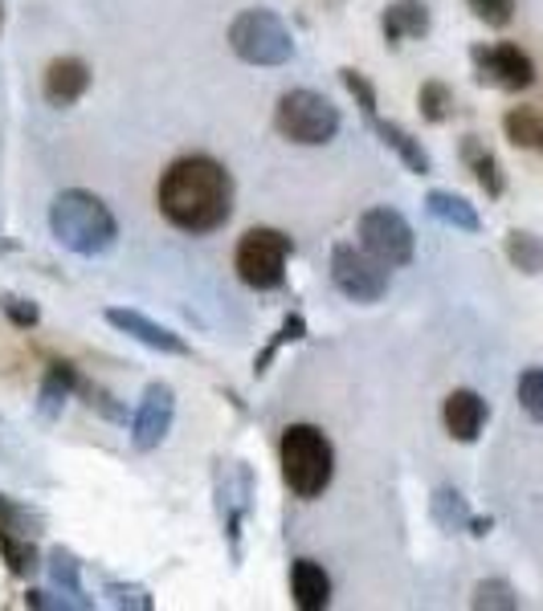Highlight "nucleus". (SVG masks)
Segmentation results:
<instances>
[{
	"label": "nucleus",
	"instance_id": "nucleus-3",
	"mask_svg": "<svg viewBox=\"0 0 543 611\" xmlns=\"http://www.w3.org/2000/svg\"><path fill=\"white\" fill-rule=\"evenodd\" d=\"M282 486L298 502H319L335 481V444L319 424H286L279 436Z\"/></svg>",
	"mask_w": 543,
	"mask_h": 611
},
{
	"label": "nucleus",
	"instance_id": "nucleus-6",
	"mask_svg": "<svg viewBox=\"0 0 543 611\" xmlns=\"http://www.w3.org/2000/svg\"><path fill=\"white\" fill-rule=\"evenodd\" d=\"M291 253H295V241L286 232L270 229V225H253V229L241 232V241L233 249V269H237L241 286H249V290H282Z\"/></svg>",
	"mask_w": 543,
	"mask_h": 611
},
{
	"label": "nucleus",
	"instance_id": "nucleus-31",
	"mask_svg": "<svg viewBox=\"0 0 543 611\" xmlns=\"http://www.w3.org/2000/svg\"><path fill=\"white\" fill-rule=\"evenodd\" d=\"M465 4L486 29H507L515 21V0H465Z\"/></svg>",
	"mask_w": 543,
	"mask_h": 611
},
{
	"label": "nucleus",
	"instance_id": "nucleus-7",
	"mask_svg": "<svg viewBox=\"0 0 543 611\" xmlns=\"http://www.w3.org/2000/svg\"><path fill=\"white\" fill-rule=\"evenodd\" d=\"M331 286L347 302L373 306L392 290V269H388L385 261H376L359 241H340L331 249Z\"/></svg>",
	"mask_w": 543,
	"mask_h": 611
},
{
	"label": "nucleus",
	"instance_id": "nucleus-10",
	"mask_svg": "<svg viewBox=\"0 0 543 611\" xmlns=\"http://www.w3.org/2000/svg\"><path fill=\"white\" fill-rule=\"evenodd\" d=\"M172 424H176V392L168 383H147L135 416H131V448L135 453H155L168 441Z\"/></svg>",
	"mask_w": 543,
	"mask_h": 611
},
{
	"label": "nucleus",
	"instance_id": "nucleus-2",
	"mask_svg": "<svg viewBox=\"0 0 543 611\" xmlns=\"http://www.w3.org/2000/svg\"><path fill=\"white\" fill-rule=\"evenodd\" d=\"M49 237L74 257H103L119 244V220L103 196L86 188H66L49 204Z\"/></svg>",
	"mask_w": 543,
	"mask_h": 611
},
{
	"label": "nucleus",
	"instance_id": "nucleus-12",
	"mask_svg": "<svg viewBox=\"0 0 543 611\" xmlns=\"http://www.w3.org/2000/svg\"><path fill=\"white\" fill-rule=\"evenodd\" d=\"M491 420V404L474 392V387H453L446 404H441V424L450 432V441L474 444L482 436V428Z\"/></svg>",
	"mask_w": 543,
	"mask_h": 611
},
{
	"label": "nucleus",
	"instance_id": "nucleus-22",
	"mask_svg": "<svg viewBox=\"0 0 543 611\" xmlns=\"http://www.w3.org/2000/svg\"><path fill=\"white\" fill-rule=\"evenodd\" d=\"M429 514H434V522L446 530V535H462V530H470V502H465L462 493L453 486H437L434 498H429Z\"/></svg>",
	"mask_w": 543,
	"mask_h": 611
},
{
	"label": "nucleus",
	"instance_id": "nucleus-4",
	"mask_svg": "<svg viewBox=\"0 0 543 611\" xmlns=\"http://www.w3.org/2000/svg\"><path fill=\"white\" fill-rule=\"evenodd\" d=\"M229 49L246 65L279 70L295 61V33L274 9H241L229 21Z\"/></svg>",
	"mask_w": 543,
	"mask_h": 611
},
{
	"label": "nucleus",
	"instance_id": "nucleus-20",
	"mask_svg": "<svg viewBox=\"0 0 543 611\" xmlns=\"http://www.w3.org/2000/svg\"><path fill=\"white\" fill-rule=\"evenodd\" d=\"M425 208H429V216H434V220H441V225H450V229H458V232H479L482 229L479 208H474V204H470L465 196H458V192L434 188V192L425 196Z\"/></svg>",
	"mask_w": 543,
	"mask_h": 611
},
{
	"label": "nucleus",
	"instance_id": "nucleus-8",
	"mask_svg": "<svg viewBox=\"0 0 543 611\" xmlns=\"http://www.w3.org/2000/svg\"><path fill=\"white\" fill-rule=\"evenodd\" d=\"M356 241L373 253L376 261H385L388 269H404L417 257V232L409 225V216L401 208L376 204L356 220Z\"/></svg>",
	"mask_w": 543,
	"mask_h": 611
},
{
	"label": "nucleus",
	"instance_id": "nucleus-36",
	"mask_svg": "<svg viewBox=\"0 0 543 611\" xmlns=\"http://www.w3.org/2000/svg\"><path fill=\"white\" fill-rule=\"evenodd\" d=\"M0 29H4V0H0Z\"/></svg>",
	"mask_w": 543,
	"mask_h": 611
},
{
	"label": "nucleus",
	"instance_id": "nucleus-13",
	"mask_svg": "<svg viewBox=\"0 0 543 611\" xmlns=\"http://www.w3.org/2000/svg\"><path fill=\"white\" fill-rule=\"evenodd\" d=\"M91 82H94V74L82 58H54L46 65V74H42V94H46L49 107L66 110L86 98Z\"/></svg>",
	"mask_w": 543,
	"mask_h": 611
},
{
	"label": "nucleus",
	"instance_id": "nucleus-35",
	"mask_svg": "<svg viewBox=\"0 0 543 611\" xmlns=\"http://www.w3.org/2000/svg\"><path fill=\"white\" fill-rule=\"evenodd\" d=\"M491 526H495L491 518H470V535H474V538H486V535H491Z\"/></svg>",
	"mask_w": 543,
	"mask_h": 611
},
{
	"label": "nucleus",
	"instance_id": "nucleus-33",
	"mask_svg": "<svg viewBox=\"0 0 543 611\" xmlns=\"http://www.w3.org/2000/svg\"><path fill=\"white\" fill-rule=\"evenodd\" d=\"M0 310H4V319L21 326V331H33L37 322H42V310L29 302V298H16V293H0Z\"/></svg>",
	"mask_w": 543,
	"mask_h": 611
},
{
	"label": "nucleus",
	"instance_id": "nucleus-34",
	"mask_svg": "<svg viewBox=\"0 0 543 611\" xmlns=\"http://www.w3.org/2000/svg\"><path fill=\"white\" fill-rule=\"evenodd\" d=\"M78 392L86 396V404H91V408H98V412L107 416V420H119V424L127 420V408H123V404H115V396H110V392H103L98 383L82 380V383H78Z\"/></svg>",
	"mask_w": 543,
	"mask_h": 611
},
{
	"label": "nucleus",
	"instance_id": "nucleus-18",
	"mask_svg": "<svg viewBox=\"0 0 543 611\" xmlns=\"http://www.w3.org/2000/svg\"><path fill=\"white\" fill-rule=\"evenodd\" d=\"M78 383H82V375H78V367L70 359H49L46 380H42V396H37V412L46 416V420H58L70 392H78Z\"/></svg>",
	"mask_w": 543,
	"mask_h": 611
},
{
	"label": "nucleus",
	"instance_id": "nucleus-14",
	"mask_svg": "<svg viewBox=\"0 0 543 611\" xmlns=\"http://www.w3.org/2000/svg\"><path fill=\"white\" fill-rule=\"evenodd\" d=\"M217 493H221V522H225L229 547L237 554V535H241V522L249 514V498H253V474H249L241 460H233L229 469L221 474Z\"/></svg>",
	"mask_w": 543,
	"mask_h": 611
},
{
	"label": "nucleus",
	"instance_id": "nucleus-28",
	"mask_svg": "<svg viewBox=\"0 0 543 611\" xmlns=\"http://www.w3.org/2000/svg\"><path fill=\"white\" fill-rule=\"evenodd\" d=\"M515 396H519V408H523L535 424H543V367H523V371H519Z\"/></svg>",
	"mask_w": 543,
	"mask_h": 611
},
{
	"label": "nucleus",
	"instance_id": "nucleus-19",
	"mask_svg": "<svg viewBox=\"0 0 543 611\" xmlns=\"http://www.w3.org/2000/svg\"><path fill=\"white\" fill-rule=\"evenodd\" d=\"M49 579L58 587V596H62L66 608H94V599H86V587H82V563H78L70 550L54 547L49 550Z\"/></svg>",
	"mask_w": 543,
	"mask_h": 611
},
{
	"label": "nucleus",
	"instance_id": "nucleus-27",
	"mask_svg": "<svg viewBox=\"0 0 543 611\" xmlns=\"http://www.w3.org/2000/svg\"><path fill=\"white\" fill-rule=\"evenodd\" d=\"M0 554H4L9 571H13V575H21V579H25V575H33V571L42 566V563H37V550H33L29 538H16L9 526H0Z\"/></svg>",
	"mask_w": 543,
	"mask_h": 611
},
{
	"label": "nucleus",
	"instance_id": "nucleus-24",
	"mask_svg": "<svg viewBox=\"0 0 543 611\" xmlns=\"http://www.w3.org/2000/svg\"><path fill=\"white\" fill-rule=\"evenodd\" d=\"M417 107H421V119L434 122V127H441V122L453 119V91L446 86V82H437V77H429V82H421L417 91Z\"/></svg>",
	"mask_w": 543,
	"mask_h": 611
},
{
	"label": "nucleus",
	"instance_id": "nucleus-25",
	"mask_svg": "<svg viewBox=\"0 0 543 611\" xmlns=\"http://www.w3.org/2000/svg\"><path fill=\"white\" fill-rule=\"evenodd\" d=\"M523 603L519 591H515L507 579H482L474 587V596H470V608L474 611H515Z\"/></svg>",
	"mask_w": 543,
	"mask_h": 611
},
{
	"label": "nucleus",
	"instance_id": "nucleus-1",
	"mask_svg": "<svg viewBox=\"0 0 543 611\" xmlns=\"http://www.w3.org/2000/svg\"><path fill=\"white\" fill-rule=\"evenodd\" d=\"M233 171L213 155H180L155 183V208L172 229L188 237H209L229 225L233 216Z\"/></svg>",
	"mask_w": 543,
	"mask_h": 611
},
{
	"label": "nucleus",
	"instance_id": "nucleus-9",
	"mask_svg": "<svg viewBox=\"0 0 543 611\" xmlns=\"http://www.w3.org/2000/svg\"><path fill=\"white\" fill-rule=\"evenodd\" d=\"M474 61V77L479 86H498V91H531L535 86V61L511 41H498V46H474L470 49Z\"/></svg>",
	"mask_w": 543,
	"mask_h": 611
},
{
	"label": "nucleus",
	"instance_id": "nucleus-21",
	"mask_svg": "<svg viewBox=\"0 0 543 611\" xmlns=\"http://www.w3.org/2000/svg\"><path fill=\"white\" fill-rule=\"evenodd\" d=\"M462 159H465V168L474 171L479 188L491 200H498L503 192H507V176H503V168H498L495 152H486V147H482L479 135H465L462 139Z\"/></svg>",
	"mask_w": 543,
	"mask_h": 611
},
{
	"label": "nucleus",
	"instance_id": "nucleus-11",
	"mask_svg": "<svg viewBox=\"0 0 543 611\" xmlns=\"http://www.w3.org/2000/svg\"><path fill=\"white\" fill-rule=\"evenodd\" d=\"M107 322L119 331V335L135 338V343H143L147 351H160V355H192V347H188L185 335H176V331H168L164 322L147 319L143 310H131V306H110L107 310Z\"/></svg>",
	"mask_w": 543,
	"mask_h": 611
},
{
	"label": "nucleus",
	"instance_id": "nucleus-29",
	"mask_svg": "<svg viewBox=\"0 0 543 611\" xmlns=\"http://www.w3.org/2000/svg\"><path fill=\"white\" fill-rule=\"evenodd\" d=\"M298 338H307V319H303V314L295 310V314H286V319H282L279 335L270 338V347H265V351L253 359V371H258V375H265V371H270V359H274V355H279L286 343H298Z\"/></svg>",
	"mask_w": 543,
	"mask_h": 611
},
{
	"label": "nucleus",
	"instance_id": "nucleus-15",
	"mask_svg": "<svg viewBox=\"0 0 543 611\" xmlns=\"http://www.w3.org/2000/svg\"><path fill=\"white\" fill-rule=\"evenodd\" d=\"M429 29H434V16H429L425 0H392L385 13H380V33H385L388 46L421 41Z\"/></svg>",
	"mask_w": 543,
	"mask_h": 611
},
{
	"label": "nucleus",
	"instance_id": "nucleus-37",
	"mask_svg": "<svg viewBox=\"0 0 543 611\" xmlns=\"http://www.w3.org/2000/svg\"><path fill=\"white\" fill-rule=\"evenodd\" d=\"M540 147H543V139H540Z\"/></svg>",
	"mask_w": 543,
	"mask_h": 611
},
{
	"label": "nucleus",
	"instance_id": "nucleus-32",
	"mask_svg": "<svg viewBox=\"0 0 543 611\" xmlns=\"http://www.w3.org/2000/svg\"><path fill=\"white\" fill-rule=\"evenodd\" d=\"M343 91L356 98V107L364 110V119H376V86L359 70H340Z\"/></svg>",
	"mask_w": 543,
	"mask_h": 611
},
{
	"label": "nucleus",
	"instance_id": "nucleus-17",
	"mask_svg": "<svg viewBox=\"0 0 543 611\" xmlns=\"http://www.w3.org/2000/svg\"><path fill=\"white\" fill-rule=\"evenodd\" d=\"M373 122V131L380 135V143H385L388 152H397V159H401L404 168L413 171V176H429L434 171V159H429V152L421 147V139H413L409 131H404L401 122H388V119H368Z\"/></svg>",
	"mask_w": 543,
	"mask_h": 611
},
{
	"label": "nucleus",
	"instance_id": "nucleus-5",
	"mask_svg": "<svg viewBox=\"0 0 543 611\" xmlns=\"http://www.w3.org/2000/svg\"><path fill=\"white\" fill-rule=\"evenodd\" d=\"M274 127L286 143L295 147H327L331 139L340 135L343 115L340 107L327 98V94L310 91V86H298V91H286L274 107Z\"/></svg>",
	"mask_w": 543,
	"mask_h": 611
},
{
	"label": "nucleus",
	"instance_id": "nucleus-23",
	"mask_svg": "<svg viewBox=\"0 0 543 611\" xmlns=\"http://www.w3.org/2000/svg\"><path fill=\"white\" fill-rule=\"evenodd\" d=\"M503 249H507V261H511L519 274H528V277L543 274V237H535V232H528V229H511Z\"/></svg>",
	"mask_w": 543,
	"mask_h": 611
},
{
	"label": "nucleus",
	"instance_id": "nucleus-26",
	"mask_svg": "<svg viewBox=\"0 0 543 611\" xmlns=\"http://www.w3.org/2000/svg\"><path fill=\"white\" fill-rule=\"evenodd\" d=\"M503 131L511 139V147H535L543 139V119L531 107H515L503 115Z\"/></svg>",
	"mask_w": 543,
	"mask_h": 611
},
{
	"label": "nucleus",
	"instance_id": "nucleus-16",
	"mask_svg": "<svg viewBox=\"0 0 543 611\" xmlns=\"http://www.w3.org/2000/svg\"><path fill=\"white\" fill-rule=\"evenodd\" d=\"M291 599L298 611L331 608V575L315 559H295L291 563Z\"/></svg>",
	"mask_w": 543,
	"mask_h": 611
},
{
	"label": "nucleus",
	"instance_id": "nucleus-30",
	"mask_svg": "<svg viewBox=\"0 0 543 611\" xmlns=\"http://www.w3.org/2000/svg\"><path fill=\"white\" fill-rule=\"evenodd\" d=\"M103 596H107L110 608H127V611H152L155 599L147 587H140V583H119L110 579L107 587H103Z\"/></svg>",
	"mask_w": 543,
	"mask_h": 611
}]
</instances>
